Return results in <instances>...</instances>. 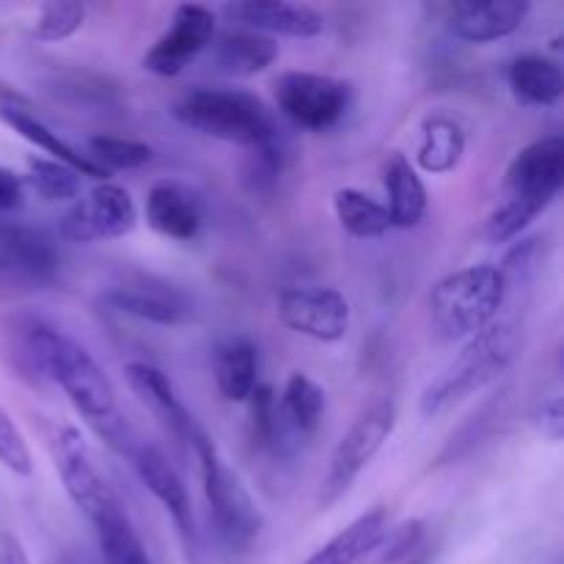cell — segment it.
<instances>
[{"label":"cell","instance_id":"cell-5","mask_svg":"<svg viewBox=\"0 0 564 564\" xmlns=\"http://www.w3.org/2000/svg\"><path fill=\"white\" fill-rule=\"evenodd\" d=\"M191 446L198 457V468H202L204 499L209 505V518H213L218 540L235 554H246L253 549L264 529V516L257 499L231 471L215 441L202 427L193 433Z\"/></svg>","mask_w":564,"mask_h":564},{"label":"cell","instance_id":"cell-30","mask_svg":"<svg viewBox=\"0 0 564 564\" xmlns=\"http://www.w3.org/2000/svg\"><path fill=\"white\" fill-rule=\"evenodd\" d=\"M80 180L69 165L47 158H28V182L44 202H66L80 196Z\"/></svg>","mask_w":564,"mask_h":564},{"label":"cell","instance_id":"cell-18","mask_svg":"<svg viewBox=\"0 0 564 564\" xmlns=\"http://www.w3.org/2000/svg\"><path fill=\"white\" fill-rule=\"evenodd\" d=\"M143 215H147L149 229L180 242L196 240L204 224L202 202L191 187L180 185V182H158L147 193Z\"/></svg>","mask_w":564,"mask_h":564},{"label":"cell","instance_id":"cell-8","mask_svg":"<svg viewBox=\"0 0 564 564\" xmlns=\"http://www.w3.org/2000/svg\"><path fill=\"white\" fill-rule=\"evenodd\" d=\"M50 455H53L55 471H58L66 496L88 518V523L124 507L119 494L110 488L108 479L102 477L99 466L94 463V455L80 430L72 427V424L55 427L53 435H50Z\"/></svg>","mask_w":564,"mask_h":564},{"label":"cell","instance_id":"cell-28","mask_svg":"<svg viewBox=\"0 0 564 564\" xmlns=\"http://www.w3.org/2000/svg\"><path fill=\"white\" fill-rule=\"evenodd\" d=\"M91 527L94 534H97L105 564H152V556H149L143 540L138 538L124 507L116 512H108L99 521H94Z\"/></svg>","mask_w":564,"mask_h":564},{"label":"cell","instance_id":"cell-10","mask_svg":"<svg viewBox=\"0 0 564 564\" xmlns=\"http://www.w3.org/2000/svg\"><path fill=\"white\" fill-rule=\"evenodd\" d=\"M138 224V209L130 191L116 182H97L91 191L66 209L58 235L66 242H105L130 235Z\"/></svg>","mask_w":564,"mask_h":564},{"label":"cell","instance_id":"cell-6","mask_svg":"<svg viewBox=\"0 0 564 564\" xmlns=\"http://www.w3.org/2000/svg\"><path fill=\"white\" fill-rule=\"evenodd\" d=\"M512 356H516L512 325L490 323L488 328L471 336L466 347L430 380L427 389L422 391L419 408H422L424 416H438L455 402L466 400V397L477 394L485 386L499 380L512 364Z\"/></svg>","mask_w":564,"mask_h":564},{"label":"cell","instance_id":"cell-2","mask_svg":"<svg viewBox=\"0 0 564 564\" xmlns=\"http://www.w3.org/2000/svg\"><path fill=\"white\" fill-rule=\"evenodd\" d=\"M564 185V138L545 135L523 147L510 160L501 187V204L485 220V237L494 246L521 237L554 204Z\"/></svg>","mask_w":564,"mask_h":564},{"label":"cell","instance_id":"cell-15","mask_svg":"<svg viewBox=\"0 0 564 564\" xmlns=\"http://www.w3.org/2000/svg\"><path fill=\"white\" fill-rule=\"evenodd\" d=\"M224 14L237 28L257 31L262 36L314 39L325 31V17L308 3H286V0H246L226 3Z\"/></svg>","mask_w":564,"mask_h":564},{"label":"cell","instance_id":"cell-7","mask_svg":"<svg viewBox=\"0 0 564 564\" xmlns=\"http://www.w3.org/2000/svg\"><path fill=\"white\" fill-rule=\"evenodd\" d=\"M397 427V405L391 400H378L358 413L345 435L330 455L328 471H325L323 488H319V507L330 510L347 490L352 488L364 468L378 457L386 441Z\"/></svg>","mask_w":564,"mask_h":564},{"label":"cell","instance_id":"cell-39","mask_svg":"<svg viewBox=\"0 0 564 564\" xmlns=\"http://www.w3.org/2000/svg\"><path fill=\"white\" fill-rule=\"evenodd\" d=\"M430 562V554H419V556H413L411 562H405V564H427Z\"/></svg>","mask_w":564,"mask_h":564},{"label":"cell","instance_id":"cell-11","mask_svg":"<svg viewBox=\"0 0 564 564\" xmlns=\"http://www.w3.org/2000/svg\"><path fill=\"white\" fill-rule=\"evenodd\" d=\"M279 319L295 334L334 345L350 330L352 308L334 286H290L279 295Z\"/></svg>","mask_w":564,"mask_h":564},{"label":"cell","instance_id":"cell-20","mask_svg":"<svg viewBox=\"0 0 564 564\" xmlns=\"http://www.w3.org/2000/svg\"><path fill=\"white\" fill-rule=\"evenodd\" d=\"M383 185L389 193L391 229H416L427 215V187L416 165L402 152H391L383 165Z\"/></svg>","mask_w":564,"mask_h":564},{"label":"cell","instance_id":"cell-31","mask_svg":"<svg viewBox=\"0 0 564 564\" xmlns=\"http://www.w3.org/2000/svg\"><path fill=\"white\" fill-rule=\"evenodd\" d=\"M251 405V438L259 449L284 452V430L279 419V397L270 386L259 383L248 397Z\"/></svg>","mask_w":564,"mask_h":564},{"label":"cell","instance_id":"cell-13","mask_svg":"<svg viewBox=\"0 0 564 564\" xmlns=\"http://www.w3.org/2000/svg\"><path fill=\"white\" fill-rule=\"evenodd\" d=\"M105 301L121 314L143 319V323L163 325V328H174V325H185L191 319L193 306L174 284L160 279H149V275H135L121 284L110 286L105 292Z\"/></svg>","mask_w":564,"mask_h":564},{"label":"cell","instance_id":"cell-40","mask_svg":"<svg viewBox=\"0 0 564 564\" xmlns=\"http://www.w3.org/2000/svg\"><path fill=\"white\" fill-rule=\"evenodd\" d=\"M6 270H11V264L6 262V257H3V253H0V273H6Z\"/></svg>","mask_w":564,"mask_h":564},{"label":"cell","instance_id":"cell-4","mask_svg":"<svg viewBox=\"0 0 564 564\" xmlns=\"http://www.w3.org/2000/svg\"><path fill=\"white\" fill-rule=\"evenodd\" d=\"M507 281L499 264H471L444 275L430 292V323L441 341H468L505 306Z\"/></svg>","mask_w":564,"mask_h":564},{"label":"cell","instance_id":"cell-38","mask_svg":"<svg viewBox=\"0 0 564 564\" xmlns=\"http://www.w3.org/2000/svg\"><path fill=\"white\" fill-rule=\"evenodd\" d=\"M44 564H75V560H72V556H66V554H55V556H50V560Z\"/></svg>","mask_w":564,"mask_h":564},{"label":"cell","instance_id":"cell-14","mask_svg":"<svg viewBox=\"0 0 564 564\" xmlns=\"http://www.w3.org/2000/svg\"><path fill=\"white\" fill-rule=\"evenodd\" d=\"M127 457H130L132 468H135L143 488H147L149 494L163 505V510L169 512L176 532L182 534V540H185L187 545L196 543V523H193L191 496H187L185 479H182L180 471L171 466L169 457H165L158 446L147 444V441H138Z\"/></svg>","mask_w":564,"mask_h":564},{"label":"cell","instance_id":"cell-3","mask_svg":"<svg viewBox=\"0 0 564 564\" xmlns=\"http://www.w3.org/2000/svg\"><path fill=\"white\" fill-rule=\"evenodd\" d=\"M174 119L202 135L237 143L251 152L284 149L273 110L242 88H193L174 102Z\"/></svg>","mask_w":564,"mask_h":564},{"label":"cell","instance_id":"cell-19","mask_svg":"<svg viewBox=\"0 0 564 564\" xmlns=\"http://www.w3.org/2000/svg\"><path fill=\"white\" fill-rule=\"evenodd\" d=\"M127 386L132 389V394L176 435V438L187 441L191 444L193 433L198 430V424L193 422V416L187 413V408L180 402L174 383H171L169 375L160 367L147 361H130L124 367Z\"/></svg>","mask_w":564,"mask_h":564},{"label":"cell","instance_id":"cell-34","mask_svg":"<svg viewBox=\"0 0 564 564\" xmlns=\"http://www.w3.org/2000/svg\"><path fill=\"white\" fill-rule=\"evenodd\" d=\"M0 466L14 477H31L33 474V457L25 435L20 433V427L3 405H0Z\"/></svg>","mask_w":564,"mask_h":564},{"label":"cell","instance_id":"cell-37","mask_svg":"<svg viewBox=\"0 0 564 564\" xmlns=\"http://www.w3.org/2000/svg\"><path fill=\"white\" fill-rule=\"evenodd\" d=\"M0 564H31L25 545L11 532H0Z\"/></svg>","mask_w":564,"mask_h":564},{"label":"cell","instance_id":"cell-17","mask_svg":"<svg viewBox=\"0 0 564 564\" xmlns=\"http://www.w3.org/2000/svg\"><path fill=\"white\" fill-rule=\"evenodd\" d=\"M529 14L527 0H463L446 9V25L468 44H490L512 36Z\"/></svg>","mask_w":564,"mask_h":564},{"label":"cell","instance_id":"cell-22","mask_svg":"<svg viewBox=\"0 0 564 564\" xmlns=\"http://www.w3.org/2000/svg\"><path fill=\"white\" fill-rule=\"evenodd\" d=\"M213 44V64L218 66V72L231 77H253L273 66L279 58L275 39L262 36L257 31H246V28L226 31Z\"/></svg>","mask_w":564,"mask_h":564},{"label":"cell","instance_id":"cell-36","mask_svg":"<svg viewBox=\"0 0 564 564\" xmlns=\"http://www.w3.org/2000/svg\"><path fill=\"white\" fill-rule=\"evenodd\" d=\"M22 198H25V185H22V180L14 171L0 165V213H14V209H20Z\"/></svg>","mask_w":564,"mask_h":564},{"label":"cell","instance_id":"cell-9","mask_svg":"<svg viewBox=\"0 0 564 564\" xmlns=\"http://www.w3.org/2000/svg\"><path fill=\"white\" fill-rule=\"evenodd\" d=\"M273 97L281 116L297 130H334L350 108V83L317 72H284L275 77Z\"/></svg>","mask_w":564,"mask_h":564},{"label":"cell","instance_id":"cell-27","mask_svg":"<svg viewBox=\"0 0 564 564\" xmlns=\"http://www.w3.org/2000/svg\"><path fill=\"white\" fill-rule=\"evenodd\" d=\"M334 215L341 229L350 237H356V240H378V237L391 231V218L386 204L356 191V187H339L334 193Z\"/></svg>","mask_w":564,"mask_h":564},{"label":"cell","instance_id":"cell-23","mask_svg":"<svg viewBox=\"0 0 564 564\" xmlns=\"http://www.w3.org/2000/svg\"><path fill=\"white\" fill-rule=\"evenodd\" d=\"M325 416V391L306 372H292L279 397V419L284 438H314Z\"/></svg>","mask_w":564,"mask_h":564},{"label":"cell","instance_id":"cell-29","mask_svg":"<svg viewBox=\"0 0 564 564\" xmlns=\"http://www.w3.org/2000/svg\"><path fill=\"white\" fill-rule=\"evenodd\" d=\"M88 158L108 174V171H132L152 163L154 149L132 138L94 135L88 138Z\"/></svg>","mask_w":564,"mask_h":564},{"label":"cell","instance_id":"cell-25","mask_svg":"<svg viewBox=\"0 0 564 564\" xmlns=\"http://www.w3.org/2000/svg\"><path fill=\"white\" fill-rule=\"evenodd\" d=\"M507 83L518 102L529 108H551L564 94V75L556 61L549 55L527 53L518 55L507 69Z\"/></svg>","mask_w":564,"mask_h":564},{"label":"cell","instance_id":"cell-33","mask_svg":"<svg viewBox=\"0 0 564 564\" xmlns=\"http://www.w3.org/2000/svg\"><path fill=\"white\" fill-rule=\"evenodd\" d=\"M424 540V521L408 518L400 527L386 529L375 549L367 556H372V564H405L413 556H419Z\"/></svg>","mask_w":564,"mask_h":564},{"label":"cell","instance_id":"cell-35","mask_svg":"<svg viewBox=\"0 0 564 564\" xmlns=\"http://www.w3.org/2000/svg\"><path fill=\"white\" fill-rule=\"evenodd\" d=\"M529 422H532L534 433L540 435V438L551 441V444H560L562 435H564V405H562V397L560 394H551L545 397V400H540L538 405H534L532 416H529Z\"/></svg>","mask_w":564,"mask_h":564},{"label":"cell","instance_id":"cell-24","mask_svg":"<svg viewBox=\"0 0 564 564\" xmlns=\"http://www.w3.org/2000/svg\"><path fill=\"white\" fill-rule=\"evenodd\" d=\"M466 154V130L455 116L435 110L422 121V141L416 149V165L427 174H449Z\"/></svg>","mask_w":564,"mask_h":564},{"label":"cell","instance_id":"cell-21","mask_svg":"<svg viewBox=\"0 0 564 564\" xmlns=\"http://www.w3.org/2000/svg\"><path fill=\"white\" fill-rule=\"evenodd\" d=\"M215 383L226 402H248L259 386V350L246 336H229L215 347Z\"/></svg>","mask_w":564,"mask_h":564},{"label":"cell","instance_id":"cell-12","mask_svg":"<svg viewBox=\"0 0 564 564\" xmlns=\"http://www.w3.org/2000/svg\"><path fill=\"white\" fill-rule=\"evenodd\" d=\"M215 42V11L202 3L174 9L169 31L143 55V69L158 77H176Z\"/></svg>","mask_w":564,"mask_h":564},{"label":"cell","instance_id":"cell-1","mask_svg":"<svg viewBox=\"0 0 564 564\" xmlns=\"http://www.w3.org/2000/svg\"><path fill=\"white\" fill-rule=\"evenodd\" d=\"M0 350L11 369L31 380H50L88 422L116 416V389L97 358L66 330L36 312L0 317Z\"/></svg>","mask_w":564,"mask_h":564},{"label":"cell","instance_id":"cell-16","mask_svg":"<svg viewBox=\"0 0 564 564\" xmlns=\"http://www.w3.org/2000/svg\"><path fill=\"white\" fill-rule=\"evenodd\" d=\"M0 119H3L17 135L25 138L28 143H33L36 149L47 152L50 160H55V163L69 165L72 171H77L80 176H88V180L105 182V176H108L91 158H88V154L77 152L72 143H66L64 138L53 130V127L44 124V121L28 108L25 99L17 91H9V88H0Z\"/></svg>","mask_w":564,"mask_h":564},{"label":"cell","instance_id":"cell-26","mask_svg":"<svg viewBox=\"0 0 564 564\" xmlns=\"http://www.w3.org/2000/svg\"><path fill=\"white\" fill-rule=\"evenodd\" d=\"M386 529H389V516H386L383 507H375V510L358 516L350 527L341 529L336 538H330L303 564H356L367 560V554L375 549Z\"/></svg>","mask_w":564,"mask_h":564},{"label":"cell","instance_id":"cell-32","mask_svg":"<svg viewBox=\"0 0 564 564\" xmlns=\"http://www.w3.org/2000/svg\"><path fill=\"white\" fill-rule=\"evenodd\" d=\"M88 9L83 3H72V0H47L39 6L36 25H33V36L39 42H64L72 33H77L86 22Z\"/></svg>","mask_w":564,"mask_h":564}]
</instances>
